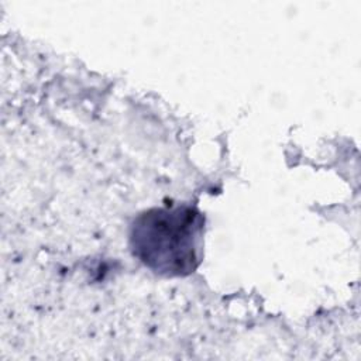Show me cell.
<instances>
[{"label": "cell", "mask_w": 361, "mask_h": 361, "mask_svg": "<svg viewBox=\"0 0 361 361\" xmlns=\"http://www.w3.org/2000/svg\"><path fill=\"white\" fill-rule=\"evenodd\" d=\"M204 217L186 204L154 207L138 214L130 230V247L151 271L183 276L200 262Z\"/></svg>", "instance_id": "obj_1"}]
</instances>
